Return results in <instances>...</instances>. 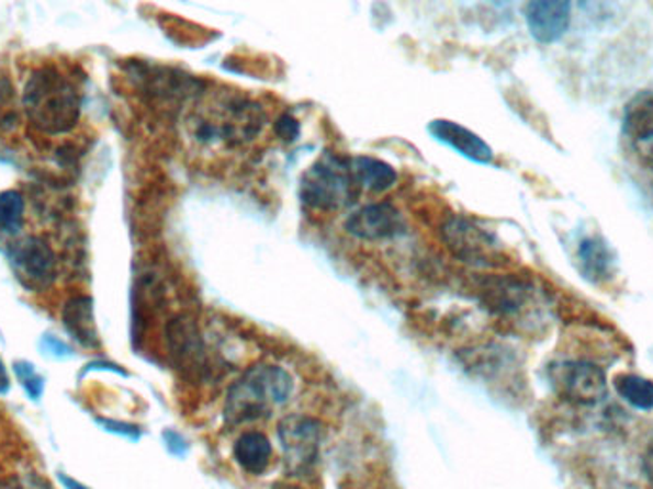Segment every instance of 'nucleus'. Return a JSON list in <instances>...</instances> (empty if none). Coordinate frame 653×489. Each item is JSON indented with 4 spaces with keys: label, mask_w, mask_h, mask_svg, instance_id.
<instances>
[{
    "label": "nucleus",
    "mask_w": 653,
    "mask_h": 489,
    "mask_svg": "<svg viewBox=\"0 0 653 489\" xmlns=\"http://www.w3.org/2000/svg\"><path fill=\"white\" fill-rule=\"evenodd\" d=\"M268 113L257 100L235 90L201 94L185 115L188 140L201 153H229L264 133Z\"/></svg>",
    "instance_id": "1"
},
{
    "label": "nucleus",
    "mask_w": 653,
    "mask_h": 489,
    "mask_svg": "<svg viewBox=\"0 0 653 489\" xmlns=\"http://www.w3.org/2000/svg\"><path fill=\"white\" fill-rule=\"evenodd\" d=\"M25 120L37 133L61 136L81 123L82 90L74 73L56 61L33 67L22 89Z\"/></svg>",
    "instance_id": "2"
},
{
    "label": "nucleus",
    "mask_w": 653,
    "mask_h": 489,
    "mask_svg": "<svg viewBox=\"0 0 653 489\" xmlns=\"http://www.w3.org/2000/svg\"><path fill=\"white\" fill-rule=\"evenodd\" d=\"M294 393V378L285 367L257 364L235 378L224 403V419L229 427L255 423L283 408Z\"/></svg>",
    "instance_id": "3"
},
{
    "label": "nucleus",
    "mask_w": 653,
    "mask_h": 489,
    "mask_svg": "<svg viewBox=\"0 0 653 489\" xmlns=\"http://www.w3.org/2000/svg\"><path fill=\"white\" fill-rule=\"evenodd\" d=\"M358 192L350 163L335 153H324L302 177V201L325 213L348 207Z\"/></svg>",
    "instance_id": "4"
},
{
    "label": "nucleus",
    "mask_w": 653,
    "mask_h": 489,
    "mask_svg": "<svg viewBox=\"0 0 653 489\" xmlns=\"http://www.w3.org/2000/svg\"><path fill=\"white\" fill-rule=\"evenodd\" d=\"M278 437L286 473L299 478L312 475L319 459L324 423L316 417L293 413L281 419Z\"/></svg>",
    "instance_id": "5"
},
{
    "label": "nucleus",
    "mask_w": 653,
    "mask_h": 489,
    "mask_svg": "<svg viewBox=\"0 0 653 489\" xmlns=\"http://www.w3.org/2000/svg\"><path fill=\"white\" fill-rule=\"evenodd\" d=\"M552 388L575 406L593 408L608 398V377L600 365L585 360H567L549 369Z\"/></svg>",
    "instance_id": "6"
},
{
    "label": "nucleus",
    "mask_w": 653,
    "mask_h": 489,
    "mask_svg": "<svg viewBox=\"0 0 653 489\" xmlns=\"http://www.w3.org/2000/svg\"><path fill=\"white\" fill-rule=\"evenodd\" d=\"M441 236L457 259L474 264V266H500L505 264L503 251L495 236L476 224L463 218L451 216L441 226Z\"/></svg>",
    "instance_id": "7"
},
{
    "label": "nucleus",
    "mask_w": 653,
    "mask_h": 489,
    "mask_svg": "<svg viewBox=\"0 0 653 489\" xmlns=\"http://www.w3.org/2000/svg\"><path fill=\"white\" fill-rule=\"evenodd\" d=\"M167 344L172 364L188 378H203L209 373V354H206L203 334L199 331L198 321L190 316H177L167 326Z\"/></svg>",
    "instance_id": "8"
},
{
    "label": "nucleus",
    "mask_w": 653,
    "mask_h": 489,
    "mask_svg": "<svg viewBox=\"0 0 653 489\" xmlns=\"http://www.w3.org/2000/svg\"><path fill=\"white\" fill-rule=\"evenodd\" d=\"M345 228L353 238L382 241L402 236L405 231V218L396 205L389 201H376L348 216Z\"/></svg>",
    "instance_id": "9"
},
{
    "label": "nucleus",
    "mask_w": 653,
    "mask_h": 489,
    "mask_svg": "<svg viewBox=\"0 0 653 489\" xmlns=\"http://www.w3.org/2000/svg\"><path fill=\"white\" fill-rule=\"evenodd\" d=\"M623 138L642 163L653 167L652 90H642L624 105Z\"/></svg>",
    "instance_id": "10"
},
{
    "label": "nucleus",
    "mask_w": 653,
    "mask_h": 489,
    "mask_svg": "<svg viewBox=\"0 0 653 489\" xmlns=\"http://www.w3.org/2000/svg\"><path fill=\"white\" fill-rule=\"evenodd\" d=\"M533 285L516 275H493L482 283L480 297L487 308L505 318H516L533 300Z\"/></svg>",
    "instance_id": "11"
},
{
    "label": "nucleus",
    "mask_w": 653,
    "mask_h": 489,
    "mask_svg": "<svg viewBox=\"0 0 653 489\" xmlns=\"http://www.w3.org/2000/svg\"><path fill=\"white\" fill-rule=\"evenodd\" d=\"M14 264L23 277L38 287H48L58 277V257L50 243L38 236L15 243Z\"/></svg>",
    "instance_id": "12"
},
{
    "label": "nucleus",
    "mask_w": 653,
    "mask_h": 489,
    "mask_svg": "<svg viewBox=\"0 0 653 489\" xmlns=\"http://www.w3.org/2000/svg\"><path fill=\"white\" fill-rule=\"evenodd\" d=\"M526 23L537 43L552 45L564 37L572 23V4L565 0H536L526 7Z\"/></svg>",
    "instance_id": "13"
},
{
    "label": "nucleus",
    "mask_w": 653,
    "mask_h": 489,
    "mask_svg": "<svg viewBox=\"0 0 653 489\" xmlns=\"http://www.w3.org/2000/svg\"><path fill=\"white\" fill-rule=\"evenodd\" d=\"M430 133H432L436 140L448 144L451 148L457 149L461 156L469 157L470 161L482 164L492 163L493 161V149L477 134L464 128L459 123L443 120L432 121L430 123Z\"/></svg>",
    "instance_id": "14"
},
{
    "label": "nucleus",
    "mask_w": 653,
    "mask_h": 489,
    "mask_svg": "<svg viewBox=\"0 0 653 489\" xmlns=\"http://www.w3.org/2000/svg\"><path fill=\"white\" fill-rule=\"evenodd\" d=\"M577 260H579L581 275L595 285L609 282L616 274V254L598 236L581 241L577 247Z\"/></svg>",
    "instance_id": "15"
},
{
    "label": "nucleus",
    "mask_w": 653,
    "mask_h": 489,
    "mask_svg": "<svg viewBox=\"0 0 653 489\" xmlns=\"http://www.w3.org/2000/svg\"><path fill=\"white\" fill-rule=\"evenodd\" d=\"M234 459L247 475H264L272 463V444L264 432L247 430L235 440Z\"/></svg>",
    "instance_id": "16"
},
{
    "label": "nucleus",
    "mask_w": 653,
    "mask_h": 489,
    "mask_svg": "<svg viewBox=\"0 0 653 489\" xmlns=\"http://www.w3.org/2000/svg\"><path fill=\"white\" fill-rule=\"evenodd\" d=\"M353 182L358 187H365L369 192L381 193L396 184L397 172L394 167L374 157L358 156L348 159Z\"/></svg>",
    "instance_id": "17"
},
{
    "label": "nucleus",
    "mask_w": 653,
    "mask_h": 489,
    "mask_svg": "<svg viewBox=\"0 0 653 489\" xmlns=\"http://www.w3.org/2000/svg\"><path fill=\"white\" fill-rule=\"evenodd\" d=\"M64 326L85 346H94L98 342L94 316H92V300L89 297H75L64 306L61 311Z\"/></svg>",
    "instance_id": "18"
},
{
    "label": "nucleus",
    "mask_w": 653,
    "mask_h": 489,
    "mask_svg": "<svg viewBox=\"0 0 653 489\" xmlns=\"http://www.w3.org/2000/svg\"><path fill=\"white\" fill-rule=\"evenodd\" d=\"M613 388L621 400L639 411H653V380L637 375L621 373L613 378Z\"/></svg>",
    "instance_id": "19"
},
{
    "label": "nucleus",
    "mask_w": 653,
    "mask_h": 489,
    "mask_svg": "<svg viewBox=\"0 0 653 489\" xmlns=\"http://www.w3.org/2000/svg\"><path fill=\"white\" fill-rule=\"evenodd\" d=\"M25 226V197L18 190L0 192V230L20 234Z\"/></svg>",
    "instance_id": "20"
},
{
    "label": "nucleus",
    "mask_w": 653,
    "mask_h": 489,
    "mask_svg": "<svg viewBox=\"0 0 653 489\" xmlns=\"http://www.w3.org/2000/svg\"><path fill=\"white\" fill-rule=\"evenodd\" d=\"M15 375L20 378L25 393L30 394L33 400H38L45 390V380L38 375L35 367L27 362H20V364H15Z\"/></svg>",
    "instance_id": "21"
},
{
    "label": "nucleus",
    "mask_w": 653,
    "mask_h": 489,
    "mask_svg": "<svg viewBox=\"0 0 653 489\" xmlns=\"http://www.w3.org/2000/svg\"><path fill=\"white\" fill-rule=\"evenodd\" d=\"M0 489H54L37 475L10 476L0 480Z\"/></svg>",
    "instance_id": "22"
},
{
    "label": "nucleus",
    "mask_w": 653,
    "mask_h": 489,
    "mask_svg": "<svg viewBox=\"0 0 653 489\" xmlns=\"http://www.w3.org/2000/svg\"><path fill=\"white\" fill-rule=\"evenodd\" d=\"M275 134L285 141L296 140L299 134H301V125H299V121L294 120L293 115L283 113L280 120L275 121Z\"/></svg>",
    "instance_id": "23"
},
{
    "label": "nucleus",
    "mask_w": 653,
    "mask_h": 489,
    "mask_svg": "<svg viewBox=\"0 0 653 489\" xmlns=\"http://www.w3.org/2000/svg\"><path fill=\"white\" fill-rule=\"evenodd\" d=\"M59 482L66 489H90L85 486V484L79 482V480H75V478H69L66 475H59Z\"/></svg>",
    "instance_id": "24"
},
{
    "label": "nucleus",
    "mask_w": 653,
    "mask_h": 489,
    "mask_svg": "<svg viewBox=\"0 0 653 489\" xmlns=\"http://www.w3.org/2000/svg\"><path fill=\"white\" fill-rule=\"evenodd\" d=\"M10 390V377H8L7 367L0 360V394H7Z\"/></svg>",
    "instance_id": "25"
},
{
    "label": "nucleus",
    "mask_w": 653,
    "mask_h": 489,
    "mask_svg": "<svg viewBox=\"0 0 653 489\" xmlns=\"http://www.w3.org/2000/svg\"><path fill=\"white\" fill-rule=\"evenodd\" d=\"M646 470H648V475H650V478H652V480H653V447H652V450H650V453H648Z\"/></svg>",
    "instance_id": "26"
},
{
    "label": "nucleus",
    "mask_w": 653,
    "mask_h": 489,
    "mask_svg": "<svg viewBox=\"0 0 653 489\" xmlns=\"http://www.w3.org/2000/svg\"><path fill=\"white\" fill-rule=\"evenodd\" d=\"M272 489H302L299 486H294V484H278V486H273Z\"/></svg>",
    "instance_id": "27"
}]
</instances>
